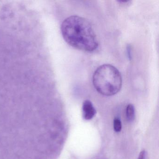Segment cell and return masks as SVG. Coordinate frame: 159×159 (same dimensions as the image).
Masks as SVG:
<instances>
[{
    "mask_svg": "<svg viewBox=\"0 0 159 159\" xmlns=\"http://www.w3.org/2000/svg\"><path fill=\"white\" fill-rule=\"evenodd\" d=\"M83 116L85 120H91L96 113V111L93 103L89 100L84 101L82 106Z\"/></svg>",
    "mask_w": 159,
    "mask_h": 159,
    "instance_id": "3",
    "label": "cell"
},
{
    "mask_svg": "<svg viewBox=\"0 0 159 159\" xmlns=\"http://www.w3.org/2000/svg\"><path fill=\"white\" fill-rule=\"evenodd\" d=\"M61 31L65 41L75 49L93 52L98 47L93 28L83 17L72 16L66 18L61 25Z\"/></svg>",
    "mask_w": 159,
    "mask_h": 159,
    "instance_id": "1",
    "label": "cell"
},
{
    "mask_svg": "<svg viewBox=\"0 0 159 159\" xmlns=\"http://www.w3.org/2000/svg\"><path fill=\"white\" fill-rule=\"evenodd\" d=\"M93 82L97 91L105 96L116 94L122 85L121 73L115 67L108 64L98 68L93 75Z\"/></svg>",
    "mask_w": 159,
    "mask_h": 159,
    "instance_id": "2",
    "label": "cell"
},
{
    "mask_svg": "<svg viewBox=\"0 0 159 159\" xmlns=\"http://www.w3.org/2000/svg\"><path fill=\"white\" fill-rule=\"evenodd\" d=\"M126 54H127L128 59L129 60H132V47L130 45H128L126 46Z\"/></svg>",
    "mask_w": 159,
    "mask_h": 159,
    "instance_id": "6",
    "label": "cell"
},
{
    "mask_svg": "<svg viewBox=\"0 0 159 159\" xmlns=\"http://www.w3.org/2000/svg\"><path fill=\"white\" fill-rule=\"evenodd\" d=\"M146 152L145 150H143L139 153L138 159H145L146 158Z\"/></svg>",
    "mask_w": 159,
    "mask_h": 159,
    "instance_id": "7",
    "label": "cell"
},
{
    "mask_svg": "<svg viewBox=\"0 0 159 159\" xmlns=\"http://www.w3.org/2000/svg\"><path fill=\"white\" fill-rule=\"evenodd\" d=\"M113 129L117 133L120 132L122 129V123L119 118H115L113 120Z\"/></svg>",
    "mask_w": 159,
    "mask_h": 159,
    "instance_id": "5",
    "label": "cell"
},
{
    "mask_svg": "<svg viewBox=\"0 0 159 159\" xmlns=\"http://www.w3.org/2000/svg\"><path fill=\"white\" fill-rule=\"evenodd\" d=\"M125 115L127 120L132 122L134 120L135 117V112L134 106L132 104H128L126 108Z\"/></svg>",
    "mask_w": 159,
    "mask_h": 159,
    "instance_id": "4",
    "label": "cell"
}]
</instances>
